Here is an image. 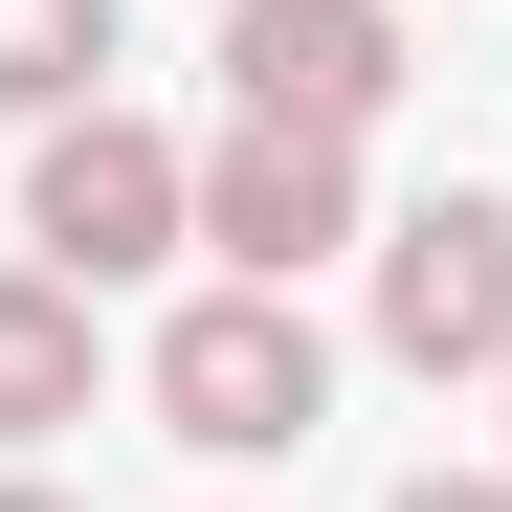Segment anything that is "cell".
Masks as SVG:
<instances>
[{
  "mask_svg": "<svg viewBox=\"0 0 512 512\" xmlns=\"http://www.w3.org/2000/svg\"><path fill=\"white\" fill-rule=\"evenodd\" d=\"M134 401H156V446H201V468H290L334 423V334H312V290H223L201 268L179 312H156Z\"/></svg>",
  "mask_w": 512,
  "mask_h": 512,
  "instance_id": "1",
  "label": "cell"
},
{
  "mask_svg": "<svg viewBox=\"0 0 512 512\" xmlns=\"http://www.w3.org/2000/svg\"><path fill=\"white\" fill-rule=\"evenodd\" d=\"M179 245H201V134H156V112H45L23 134V268H67V290H134V268H179Z\"/></svg>",
  "mask_w": 512,
  "mask_h": 512,
  "instance_id": "2",
  "label": "cell"
},
{
  "mask_svg": "<svg viewBox=\"0 0 512 512\" xmlns=\"http://www.w3.org/2000/svg\"><path fill=\"white\" fill-rule=\"evenodd\" d=\"M379 357L401 379H512V201L490 179L379 223Z\"/></svg>",
  "mask_w": 512,
  "mask_h": 512,
  "instance_id": "3",
  "label": "cell"
},
{
  "mask_svg": "<svg viewBox=\"0 0 512 512\" xmlns=\"http://www.w3.org/2000/svg\"><path fill=\"white\" fill-rule=\"evenodd\" d=\"M223 112L357 156V134L401 112V0H223Z\"/></svg>",
  "mask_w": 512,
  "mask_h": 512,
  "instance_id": "4",
  "label": "cell"
},
{
  "mask_svg": "<svg viewBox=\"0 0 512 512\" xmlns=\"http://www.w3.org/2000/svg\"><path fill=\"white\" fill-rule=\"evenodd\" d=\"M334 245H357V156L223 112V134H201V268H223V290H312Z\"/></svg>",
  "mask_w": 512,
  "mask_h": 512,
  "instance_id": "5",
  "label": "cell"
},
{
  "mask_svg": "<svg viewBox=\"0 0 512 512\" xmlns=\"http://www.w3.org/2000/svg\"><path fill=\"white\" fill-rule=\"evenodd\" d=\"M90 379H112V312L67 290V268H23V245H0V468L67 446V423H90Z\"/></svg>",
  "mask_w": 512,
  "mask_h": 512,
  "instance_id": "6",
  "label": "cell"
},
{
  "mask_svg": "<svg viewBox=\"0 0 512 512\" xmlns=\"http://www.w3.org/2000/svg\"><path fill=\"white\" fill-rule=\"evenodd\" d=\"M112 45H134V0H0V112H23V134H45V112H90V90H112Z\"/></svg>",
  "mask_w": 512,
  "mask_h": 512,
  "instance_id": "7",
  "label": "cell"
},
{
  "mask_svg": "<svg viewBox=\"0 0 512 512\" xmlns=\"http://www.w3.org/2000/svg\"><path fill=\"white\" fill-rule=\"evenodd\" d=\"M379 512H512V468H401Z\"/></svg>",
  "mask_w": 512,
  "mask_h": 512,
  "instance_id": "8",
  "label": "cell"
},
{
  "mask_svg": "<svg viewBox=\"0 0 512 512\" xmlns=\"http://www.w3.org/2000/svg\"><path fill=\"white\" fill-rule=\"evenodd\" d=\"M0 512H90V490H45V468H0Z\"/></svg>",
  "mask_w": 512,
  "mask_h": 512,
  "instance_id": "9",
  "label": "cell"
},
{
  "mask_svg": "<svg viewBox=\"0 0 512 512\" xmlns=\"http://www.w3.org/2000/svg\"><path fill=\"white\" fill-rule=\"evenodd\" d=\"M490 401H512V379H490Z\"/></svg>",
  "mask_w": 512,
  "mask_h": 512,
  "instance_id": "10",
  "label": "cell"
}]
</instances>
